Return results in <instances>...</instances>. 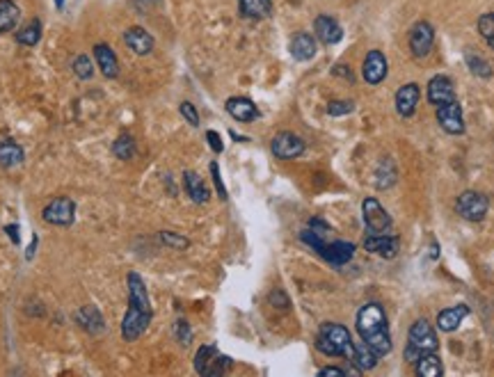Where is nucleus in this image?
I'll return each mask as SVG.
<instances>
[{
  "mask_svg": "<svg viewBox=\"0 0 494 377\" xmlns=\"http://www.w3.org/2000/svg\"><path fill=\"white\" fill-rule=\"evenodd\" d=\"M437 348H440V341L433 330V325L428 323L426 318H419V321L410 327L405 359L410 364H417V359L421 357L424 352H437Z\"/></svg>",
  "mask_w": 494,
  "mask_h": 377,
  "instance_id": "nucleus-3",
  "label": "nucleus"
},
{
  "mask_svg": "<svg viewBox=\"0 0 494 377\" xmlns=\"http://www.w3.org/2000/svg\"><path fill=\"white\" fill-rule=\"evenodd\" d=\"M387 330V314L384 309L377 305V302H368L359 309L357 314V332L361 336V341H368L370 336L380 334Z\"/></svg>",
  "mask_w": 494,
  "mask_h": 377,
  "instance_id": "nucleus-5",
  "label": "nucleus"
},
{
  "mask_svg": "<svg viewBox=\"0 0 494 377\" xmlns=\"http://www.w3.org/2000/svg\"><path fill=\"white\" fill-rule=\"evenodd\" d=\"M389 73V64H387V57L382 51H368L364 57V64H361V78L366 80L368 85H380L382 80Z\"/></svg>",
  "mask_w": 494,
  "mask_h": 377,
  "instance_id": "nucleus-12",
  "label": "nucleus"
},
{
  "mask_svg": "<svg viewBox=\"0 0 494 377\" xmlns=\"http://www.w3.org/2000/svg\"><path fill=\"white\" fill-rule=\"evenodd\" d=\"M76 323L85 330L87 334H103L105 332V321L101 311L96 307H82L76 311Z\"/></svg>",
  "mask_w": 494,
  "mask_h": 377,
  "instance_id": "nucleus-22",
  "label": "nucleus"
},
{
  "mask_svg": "<svg viewBox=\"0 0 494 377\" xmlns=\"http://www.w3.org/2000/svg\"><path fill=\"white\" fill-rule=\"evenodd\" d=\"M126 284H128V309L121 321V336L123 341L133 343L147 332V327L151 325L154 311H151L149 291H147L142 277L137 272H130Z\"/></svg>",
  "mask_w": 494,
  "mask_h": 377,
  "instance_id": "nucleus-1",
  "label": "nucleus"
},
{
  "mask_svg": "<svg viewBox=\"0 0 494 377\" xmlns=\"http://www.w3.org/2000/svg\"><path fill=\"white\" fill-rule=\"evenodd\" d=\"M318 375H323V377H348L345 375L343 368H336V366H327V368H320Z\"/></svg>",
  "mask_w": 494,
  "mask_h": 377,
  "instance_id": "nucleus-44",
  "label": "nucleus"
},
{
  "mask_svg": "<svg viewBox=\"0 0 494 377\" xmlns=\"http://www.w3.org/2000/svg\"><path fill=\"white\" fill-rule=\"evenodd\" d=\"M318 254L323 256L327 263L332 266H345L348 261L355 256V245L345 243V240H334V243H323V247L318 249Z\"/></svg>",
  "mask_w": 494,
  "mask_h": 377,
  "instance_id": "nucleus-13",
  "label": "nucleus"
},
{
  "mask_svg": "<svg viewBox=\"0 0 494 377\" xmlns=\"http://www.w3.org/2000/svg\"><path fill=\"white\" fill-rule=\"evenodd\" d=\"M5 231H7V236H10V240H12L14 245H19V243H21V236H19V224H7V226H5Z\"/></svg>",
  "mask_w": 494,
  "mask_h": 377,
  "instance_id": "nucleus-45",
  "label": "nucleus"
},
{
  "mask_svg": "<svg viewBox=\"0 0 494 377\" xmlns=\"http://www.w3.org/2000/svg\"><path fill=\"white\" fill-rule=\"evenodd\" d=\"M316 350L325 357H348L352 350V336L343 325L323 323L316 336Z\"/></svg>",
  "mask_w": 494,
  "mask_h": 377,
  "instance_id": "nucleus-2",
  "label": "nucleus"
},
{
  "mask_svg": "<svg viewBox=\"0 0 494 377\" xmlns=\"http://www.w3.org/2000/svg\"><path fill=\"white\" fill-rule=\"evenodd\" d=\"M209 169H211L213 183H216V190H218V197H220V199H227V187H225V183H222V176H220V167H218V162H216V160H213Z\"/></svg>",
  "mask_w": 494,
  "mask_h": 377,
  "instance_id": "nucleus-41",
  "label": "nucleus"
},
{
  "mask_svg": "<svg viewBox=\"0 0 494 377\" xmlns=\"http://www.w3.org/2000/svg\"><path fill=\"white\" fill-rule=\"evenodd\" d=\"M332 73H334V76L345 78V80H348V83H352V80H355V76H352L350 67H345V64H336V67L332 69Z\"/></svg>",
  "mask_w": 494,
  "mask_h": 377,
  "instance_id": "nucleus-43",
  "label": "nucleus"
},
{
  "mask_svg": "<svg viewBox=\"0 0 494 377\" xmlns=\"http://www.w3.org/2000/svg\"><path fill=\"white\" fill-rule=\"evenodd\" d=\"M225 108L236 121H241V124H247V121H254V119L261 117V112H259L257 105H254V101H250V98H245V96L227 98Z\"/></svg>",
  "mask_w": 494,
  "mask_h": 377,
  "instance_id": "nucleus-16",
  "label": "nucleus"
},
{
  "mask_svg": "<svg viewBox=\"0 0 494 377\" xmlns=\"http://www.w3.org/2000/svg\"><path fill=\"white\" fill-rule=\"evenodd\" d=\"M26 153H23L21 144L14 142V140H0V167L5 169H12V167H19Z\"/></svg>",
  "mask_w": 494,
  "mask_h": 377,
  "instance_id": "nucleus-26",
  "label": "nucleus"
},
{
  "mask_svg": "<svg viewBox=\"0 0 494 377\" xmlns=\"http://www.w3.org/2000/svg\"><path fill=\"white\" fill-rule=\"evenodd\" d=\"M348 359L359 368L361 373H364V371H373V368L377 366V359H380V357H377L375 352L370 350L364 341H361V343L352 341V350H350Z\"/></svg>",
  "mask_w": 494,
  "mask_h": 377,
  "instance_id": "nucleus-24",
  "label": "nucleus"
},
{
  "mask_svg": "<svg viewBox=\"0 0 494 377\" xmlns=\"http://www.w3.org/2000/svg\"><path fill=\"white\" fill-rule=\"evenodd\" d=\"M288 51H291V57L298 62H309L316 57V39L309 35V32H298V35H293L291 44H288Z\"/></svg>",
  "mask_w": 494,
  "mask_h": 377,
  "instance_id": "nucleus-17",
  "label": "nucleus"
},
{
  "mask_svg": "<svg viewBox=\"0 0 494 377\" xmlns=\"http://www.w3.org/2000/svg\"><path fill=\"white\" fill-rule=\"evenodd\" d=\"M479 32H481V37L488 42L490 48H494V12H488V14H483L481 19H479Z\"/></svg>",
  "mask_w": 494,
  "mask_h": 377,
  "instance_id": "nucleus-35",
  "label": "nucleus"
},
{
  "mask_svg": "<svg viewBox=\"0 0 494 377\" xmlns=\"http://www.w3.org/2000/svg\"><path fill=\"white\" fill-rule=\"evenodd\" d=\"M431 259H437V243L431 245Z\"/></svg>",
  "mask_w": 494,
  "mask_h": 377,
  "instance_id": "nucleus-47",
  "label": "nucleus"
},
{
  "mask_svg": "<svg viewBox=\"0 0 494 377\" xmlns=\"http://www.w3.org/2000/svg\"><path fill=\"white\" fill-rule=\"evenodd\" d=\"M206 140H209V146L216 153H222L225 151V144H222V137L220 133H216V130H206Z\"/></svg>",
  "mask_w": 494,
  "mask_h": 377,
  "instance_id": "nucleus-42",
  "label": "nucleus"
},
{
  "mask_svg": "<svg viewBox=\"0 0 494 377\" xmlns=\"http://www.w3.org/2000/svg\"><path fill=\"white\" fill-rule=\"evenodd\" d=\"M437 121L449 135H463L465 133L463 105H460L458 98L456 101H451V103L437 105Z\"/></svg>",
  "mask_w": 494,
  "mask_h": 377,
  "instance_id": "nucleus-9",
  "label": "nucleus"
},
{
  "mask_svg": "<svg viewBox=\"0 0 494 377\" xmlns=\"http://www.w3.org/2000/svg\"><path fill=\"white\" fill-rule=\"evenodd\" d=\"M361 215H364V224H366L368 236L391 233L394 220H391L389 213L380 206V201L373 199V197H366V199L361 201Z\"/></svg>",
  "mask_w": 494,
  "mask_h": 377,
  "instance_id": "nucleus-4",
  "label": "nucleus"
},
{
  "mask_svg": "<svg viewBox=\"0 0 494 377\" xmlns=\"http://www.w3.org/2000/svg\"><path fill=\"white\" fill-rule=\"evenodd\" d=\"M21 19V10L14 0H0V35L5 32H12L16 26H19Z\"/></svg>",
  "mask_w": 494,
  "mask_h": 377,
  "instance_id": "nucleus-28",
  "label": "nucleus"
},
{
  "mask_svg": "<svg viewBox=\"0 0 494 377\" xmlns=\"http://www.w3.org/2000/svg\"><path fill=\"white\" fill-rule=\"evenodd\" d=\"M352 110H355V103L345 101V98H336V101H329L327 103V114H329V117H343V114H350Z\"/></svg>",
  "mask_w": 494,
  "mask_h": 377,
  "instance_id": "nucleus-38",
  "label": "nucleus"
},
{
  "mask_svg": "<svg viewBox=\"0 0 494 377\" xmlns=\"http://www.w3.org/2000/svg\"><path fill=\"white\" fill-rule=\"evenodd\" d=\"M123 44L135 55H149L154 51V37L144 28H128L123 32Z\"/></svg>",
  "mask_w": 494,
  "mask_h": 377,
  "instance_id": "nucleus-19",
  "label": "nucleus"
},
{
  "mask_svg": "<svg viewBox=\"0 0 494 377\" xmlns=\"http://www.w3.org/2000/svg\"><path fill=\"white\" fill-rule=\"evenodd\" d=\"M179 112H181V117H184L190 126H195V128L200 126V112H197V108H195L190 101H184V103H181V105H179Z\"/></svg>",
  "mask_w": 494,
  "mask_h": 377,
  "instance_id": "nucleus-40",
  "label": "nucleus"
},
{
  "mask_svg": "<svg viewBox=\"0 0 494 377\" xmlns=\"http://www.w3.org/2000/svg\"><path fill=\"white\" fill-rule=\"evenodd\" d=\"M488 208H490L488 197L476 190H465L456 201L458 215L467 220V222H481V220H485V215H488Z\"/></svg>",
  "mask_w": 494,
  "mask_h": 377,
  "instance_id": "nucleus-6",
  "label": "nucleus"
},
{
  "mask_svg": "<svg viewBox=\"0 0 494 377\" xmlns=\"http://www.w3.org/2000/svg\"><path fill=\"white\" fill-rule=\"evenodd\" d=\"M55 5H57V7H62V5H64V0H55Z\"/></svg>",
  "mask_w": 494,
  "mask_h": 377,
  "instance_id": "nucleus-48",
  "label": "nucleus"
},
{
  "mask_svg": "<svg viewBox=\"0 0 494 377\" xmlns=\"http://www.w3.org/2000/svg\"><path fill=\"white\" fill-rule=\"evenodd\" d=\"M270 149H273V153L279 160H293V158H300L304 149H307V144H304L300 135L291 133V130H282V133H277L273 137Z\"/></svg>",
  "mask_w": 494,
  "mask_h": 377,
  "instance_id": "nucleus-8",
  "label": "nucleus"
},
{
  "mask_svg": "<svg viewBox=\"0 0 494 377\" xmlns=\"http://www.w3.org/2000/svg\"><path fill=\"white\" fill-rule=\"evenodd\" d=\"M419 98H421V89H419L417 83H407L403 85L398 92H396V112L401 117H412L417 112V105H419Z\"/></svg>",
  "mask_w": 494,
  "mask_h": 377,
  "instance_id": "nucleus-18",
  "label": "nucleus"
},
{
  "mask_svg": "<svg viewBox=\"0 0 494 377\" xmlns=\"http://www.w3.org/2000/svg\"><path fill=\"white\" fill-rule=\"evenodd\" d=\"M112 153L117 155L119 160H130L135 155V140H133V135H128V133H123L119 135L117 140H114L112 144Z\"/></svg>",
  "mask_w": 494,
  "mask_h": 377,
  "instance_id": "nucleus-33",
  "label": "nucleus"
},
{
  "mask_svg": "<svg viewBox=\"0 0 494 377\" xmlns=\"http://www.w3.org/2000/svg\"><path fill=\"white\" fill-rule=\"evenodd\" d=\"M184 187L195 203H206L211 199V190L206 187L204 178L197 174V171H190V169L184 171Z\"/></svg>",
  "mask_w": 494,
  "mask_h": 377,
  "instance_id": "nucleus-23",
  "label": "nucleus"
},
{
  "mask_svg": "<svg viewBox=\"0 0 494 377\" xmlns=\"http://www.w3.org/2000/svg\"><path fill=\"white\" fill-rule=\"evenodd\" d=\"M314 32H316L318 42H323L325 46H334L343 39V28L336 23V19L325 16V14H320L314 21Z\"/></svg>",
  "mask_w": 494,
  "mask_h": 377,
  "instance_id": "nucleus-15",
  "label": "nucleus"
},
{
  "mask_svg": "<svg viewBox=\"0 0 494 377\" xmlns=\"http://www.w3.org/2000/svg\"><path fill=\"white\" fill-rule=\"evenodd\" d=\"M396 178H398V171H396V165H394V160L382 158L375 169V187L377 190H389V187L396 183Z\"/></svg>",
  "mask_w": 494,
  "mask_h": 377,
  "instance_id": "nucleus-29",
  "label": "nucleus"
},
{
  "mask_svg": "<svg viewBox=\"0 0 494 377\" xmlns=\"http://www.w3.org/2000/svg\"><path fill=\"white\" fill-rule=\"evenodd\" d=\"M469 316V307L467 305H456V307H449V309H444L437 314V327L442 332H456L460 325H463V321Z\"/></svg>",
  "mask_w": 494,
  "mask_h": 377,
  "instance_id": "nucleus-21",
  "label": "nucleus"
},
{
  "mask_svg": "<svg viewBox=\"0 0 494 377\" xmlns=\"http://www.w3.org/2000/svg\"><path fill=\"white\" fill-rule=\"evenodd\" d=\"M232 364H234L232 359L225 357V355H220V352H218L216 359H213V362H211V366L206 368L204 377H220V375H225V373L229 371V368H232Z\"/></svg>",
  "mask_w": 494,
  "mask_h": 377,
  "instance_id": "nucleus-34",
  "label": "nucleus"
},
{
  "mask_svg": "<svg viewBox=\"0 0 494 377\" xmlns=\"http://www.w3.org/2000/svg\"><path fill=\"white\" fill-rule=\"evenodd\" d=\"M174 336H177V341L181 343L184 348H188L193 343V330H190V325H188L186 321H177L174 323Z\"/></svg>",
  "mask_w": 494,
  "mask_h": 377,
  "instance_id": "nucleus-39",
  "label": "nucleus"
},
{
  "mask_svg": "<svg viewBox=\"0 0 494 377\" xmlns=\"http://www.w3.org/2000/svg\"><path fill=\"white\" fill-rule=\"evenodd\" d=\"M158 238H160L163 245H167V247H172V249H186V247H190V240H188L186 236L174 233V231H160Z\"/></svg>",
  "mask_w": 494,
  "mask_h": 377,
  "instance_id": "nucleus-36",
  "label": "nucleus"
},
{
  "mask_svg": "<svg viewBox=\"0 0 494 377\" xmlns=\"http://www.w3.org/2000/svg\"><path fill=\"white\" fill-rule=\"evenodd\" d=\"M465 62H467V67H469V71L474 73V76H479V78H492V67H490V62L485 60V57L476 55L474 51H467V53H465Z\"/></svg>",
  "mask_w": 494,
  "mask_h": 377,
  "instance_id": "nucleus-31",
  "label": "nucleus"
},
{
  "mask_svg": "<svg viewBox=\"0 0 494 377\" xmlns=\"http://www.w3.org/2000/svg\"><path fill=\"white\" fill-rule=\"evenodd\" d=\"M35 249H37V236L32 238V243H30V247H28V254H26V259L30 261L32 256H35Z\"/></svg>",
  "mask_w": 494,
  "mask_h": 377,
  "instance_id": "nucleus-46",
  "label": "nucleus"
},
{
  "mask_svg": "<svg viewBox=\"0 0 494 377\" xmlns=\"http://www.w3.org/2000/svg\"><path fill=\"white\" fill-rule=\"evenodd\" d=\"M41 39V21L32 19L28 26H23L19 32H16V42L21 46H37Z\"/></svg>",
  "mask_w": 494,
  "mask_h": 377,
  "instance_id": "nucleus-30",
  "label": "nucleus"
},
{
  "mask_svg": "<svg viewBox=\"0 0 494 377\" xmlns=\"http://www.w3.org/2000/svg\"><path fill=\"white\" fill-rule=\"evenodd\" d=\"M401 240L398 236L394 233H384V236H366L364 240V249L370 254H377L382 259H394L398 254Z\"/></svg>",
  "mask_w": 494,
  "mask_h": 377,
  "instance_id": "nucleus-14",
  "label": "nucleus"
},
{
  "mask_svg": "<svg viewBox=\"0 0 494 377\" xmlns=\"http://www.w3.org/2000/svg\"><path fill=\"white\" fill-rule=\"evenodd\" d=\"M94 57H96V64L98 69L105 78H117L119 76V60L114 51L108 44H96L94 46Z\"/></svg>",
  "mask_w": 494,
  "mask_h": 377,
  "instance_id": "nucleus-20",
  "label": "nucleus"
},
{
  "mask_svg": "<svg viewBox=\"0 0 494 377\" xmlns=\"http://www.w3.org/2000/svg\"><path fill=\"white\" fill-rule=\"evenodd\" d=\"M426 96H428V103L431 105H444V103H451L456 101V87H453V80L449 76H433L428 80V89H426Z\"/></svg>",
  "mask_w": 494,
  "mask_h": 377,
  "instance_id": "nucleus-11",
  "label": "nucleus"
},
{
  "mask_svg": "<svg viewBox=\"0 0 494 377\" xmlns=\"http://www.w3.org/2000/svg\"><path fill=\"white\" fill-rule=\"evenodd\" d=\"M73 73L80 78V80H89L94 76V67H92V60L87 55H78L73 60Z\"/></svg>",
  "mask_w": 494,
  "mask_h": 377,
  "instance_id": "nucleus-37",
  "label": "nucleus"
},
{
  "mask_svg": "<svg viewBox=\"0 0 494 377\" xmlns=\"http://www.w3.org/2000/svg\"><path fill=\"white\" fill-rule=\"evenodd\" d=\"M414 373L419 377H442L444 366H442V359L437 357V352H424V355L417 359Z\"/></svg>",
  "mask_w": 494,
  "mask_h": 377,
  "instance_id": "nucleus-25",
  "label": "nucleus"
},
{
  "mask_svg": "<svg viewBox=\"0 0 494 377\" xmlns=\"http://www.w3.org/2000/svg\"><path fill=\"white\" fill-rule=\"evenodd\" d=\"M435 44V28L428 21H419L410 30V51L414 57H426L433 51Z\"/></svg>",
  "mask_w": 494,
  "mask_h": 377,
  "instance_id": "nucleus-10",
  "label": "nucleus"
},
{
  "mask_svg": "<svg viewBox=\"0 0 494 377\" xmlns=\"http://www.w3.org/2000/svg\"><path fill=\"white\" fill-rule=\"evenodd\" d=\"M218 355V346L216 343H206V346H202L200 350H197V355H195V371L204 375L206 373V368L211 366V362L216 359Z\"/></svg>",
  "mask_w": 494,
  "mask_h": 377,
  "instance_id": "nucleus-32",
  "label": "nucleus"
},
{
  "mask_svg": "<svg viewBox=\"0 0 494 377\" xmlns=\"http://www.w3.org/2000/svg\"><path fill=\"white\" fill-rule=\"evenodd\" d=\"M238 12L245 19H268L273 12V0H238Z\"/></svg>",
  "mask_w": 494,
  "mask_h": 377,
  "instance_id": "nucleus-27",
  "label": "nucleus"
},
{
  "mask_svg": "<svg viewBox=\"0 0 494 377\" xmlns=\"http://www.w3.org/2000/svg\"><path fill=\"white\" fill-rule=\"evenodd\" d=\"M41 217H44L46 224L69 226L76 220V201L71 197H57L51 203H46L44 210H41Z\"/></svg>",
  "mask_w": 494,
  "mask_h": 377,
  "instance_id": "nucleus-7",
  "label": "nucleus"
}]
</instances>
